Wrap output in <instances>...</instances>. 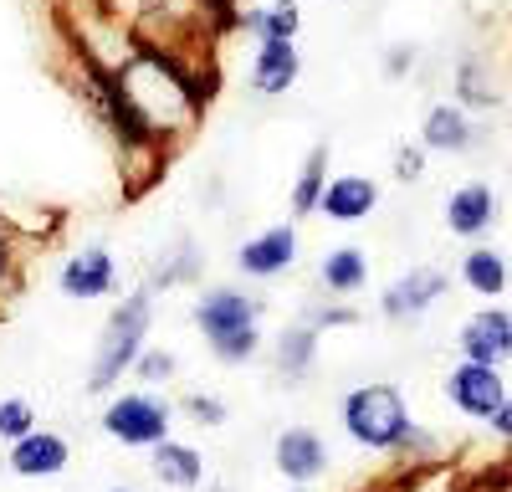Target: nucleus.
Masks as SVG:
<instances>
[{
	"instance_id": "nucleus-1",
	"label": "nucleus",
	"mask_w": 512,
	"mask_h": 492,
	"mask_svg": "<svg viewBox=\"0 0 512 492\" xmlns=\"http://www.w3.org/2000/svg\"><path fill=\"white\" fill-rule=\"evenodd\" d=\"M195 323L226 364L251 359L256 344H262L256 339V303L246 293H236V287H210V293L200 298V308H195Z\"/></svg>"
},
{
	"instance_id": "nucleus-2",
	"label": "nucleus",
	"mask_w": 512,
	"mask_h": 492,
	"mask_svg": "<svg viewBox=\"0 0 512 492\" xmlns=\"http://www.w3.org/2000/svg\"><path fill=\"white\" fill-rule=\"evenodd\" d=\"M344 421H349V436L374 446V451H390L410 436V421H405V405L390 385H369V390H354L349 405H344Z\"/></svg>"
},
{
	"instance_id": "nucleus-3",
	"label": "nucleus",
	"mask_w": 512,
	"mask_h": 492,
	"mask_svg": "<svg viewBox=\"0 0 512 492\" xmlns=\"http://www.w3.org/2000/svg\"><path fill=\"white\" fill-rule=\"evenodd\" d=\"M149 334V293H134L108 323V334H103V349H98V369H93V390H108L128 364L139 359V344Z\"/></svg>"
},
{
	"instance_id": "nucleus-4",
	"label": "nucleus",
	"mask_w": 512,
	"mask_h": 492,
	"mask_svg": "<svg viewBox=\"0 0 512 492\" xmlns=\"http://www.w3.org/2000/svg\"><path fill=\"white\" fill-rule=\"evenodd\" d=\"M103 426L128 446H159L164 431H169V410L149 395H123L103 410Z\"/></svg>"
},
{
	"instance_id": "nucleus-5",
	"label": "nucleus",
	"mask_w": 512,
	"mask_h": 492,
	"mask_svg": "<svg viewBox=\"0 0 512 492\" xmlns=\"http://www.w3.org/2000/svg\"><path fill=\"white\" fill-rule=\"evenodd\" d=\"M451 400L466 410V416H482L492 421L497 410H502V380H497V369L492 364H461L456 375H451Z\"/></svg>"
},
{
	"instance_id": "nucleus-6",
	"label": "nucleus",
	"mask_w": 512,
	"mask_h": 492,
	"mask_svg": "<svg viewBox=\"0 0 512 492\" xmlns=\"http://www.w3.org/2000/svg\"><path fill=\"white\" fill-rule=\"evenodd\" d=\"M292 257H297V231L292 226H272L262 236H251L236 252L241 272H251V277H277V272L292 267Z\"/></svg>"
},
{
	"instance_id": "nucleus-7",
	"label": "nucleus",
	"mask_w": 512,
	"mask_h": 492,
	"mask_svg": "<svg viewBox=\"0 0 512 492\" xmlns=\"http://www.w3.org/2000/svg\"><path fill=\"white\" fill-rule=\"evenodd\" d=\"M62 293L67 298H103L113 293V257L103 246H82V252L62 267Z\"/></svg>"
},
{
	"instance_id": "nucleus-8",
	"label": "nucleus",
	"mask_w": 512,
	"mask_h": 492,
	"mask_svg": "<svg viewBox=\"0 0 512 492\" xmlns=\"http://www.w3.org/2000/svg\"><path fill=\"white\" fill-rule=\"evenodd\" d=\"M374 200H379V185H374V180H364V175H344V180L323 185L318 211H328V221H364V216L374 211Z\"/></svg>"
},
{
	"instance_id": "nucleus-9",
	"label": "nucleus",
	"mask_w": 512,
	"mask_h": 492,
	"mask_svg": "<svg viewBox=\"0 0 512 492\" xmlns=\"http://www.w3.org/2000/svg\"><path fill=\"white\" fill-rule=\"evenodd\" d=\"M461 344L477 364H497L512 354V318L507 313H477L472 323L461 328Z\"/></svg>"
},
{
	"instance_id": "nucleus-10",
	"label": "nucleus",
	"mask_w": 512,
	"mask_h": 492,
	"mask_svg": "<svg viewBox=\"0 0 512 492\" xmlns=\"http://www.w3.org/2000/svg\"><path fill=\"white\" fill-rule=\"evenodd\" d=\"M492 216H497V200H492L487 185H461V190L446 200V226H451L456 236H482V231L492 226Z\"/></svg>"
},
{
	"instance_id": "nucleus-11",
	"label": "nucleus",
	"mask_w": 512,
	"mask_h": 492,
	"mask_svg": "<svg viewBox=\"0 0 512 492\" xmlns=\"http://www.w3.org/2000/svg\"><path fill=\"white\" fill-rule=\"evenodd\" d=\"M11 467L21 472V477H52V472H62L67 467V441L57 436V431H31V436H21L16 441V451H11Z\"/></svg>"
},
{
	"instance_id": "nucleus-12",
	"label": "nucleus",
	"mask_w": 512,
	"mask_h": 492,
	"mask_svg": "<svg viewBox=\"0 0 512 492\" xmlns=\"http://www.w3.org/2000/svg\"><path fill=\"white\" fill-rule=\"evenodd\" d=\"M441 293H446L441 272H410V277H400L390 293H384V313L390 318H415L420 308H431Z\"/></svg>"
},
{
	"instance_id": "nucleus-13",
	"label": "nucleus",
	"mask_w": 512,
	"mask_h": 492,
	"mask_svg": "<svg viewBox=\"0 0 512 492\" xmlns=\"http://www.w3.org/2000/svg\"><path fill=\"white\" fill-rule=\"evenodd\" d=\"M256 93H287L297 82V52L292 41H262L256 47V67H251Z\"/></svg>"
},
{
	"instance_id": "nucleus-14",
	"label": "nucleus",
	"mask_w": 512,
	"mask_h": 492,
	"mask_svg": "<svg viewBox=\"0 0 512 492\" xmlns=\"http://www.w3.org/2000/svg\"><path fill=\"white\" fill-rule=\"evenodd\" d=\"M323 441L313 436V431H287L282 441H277V467L287 472V477H297V482H308V477H318L323 472Z\"/></svg>"
},
{
	"instance_id": "nucleus-15",
	"label": "nucleus",
	"mask_w": 512,
	"mask_h": 492,
	"mask_svg": "<svg viewBox=\"0 0 512 492\" xmlns=\"http://www.w3.org/2000/svg\"><path fill=\"white\" fill-rule=\"evenodd\" d=\"M364 277H369V262H364L359 246H338V252L323 257V287L328 293H359Z\"/></svg>"
},
{
	"instance_id": "nucleus-16",
	"label": "nucleus",
	"mask_w": 512,
	"mask_h": 492,
	"mask_svg": "<svg viewBox=\"0 0 512 492\" xmlns=\"http://www.w3.org/2000/svg\"><path fill=\"white\" fill-rule=\"evenodd\" d=\"M425 144L431 149H466L472 144V123H466L461 108H431V118H425Z\"/></svg>"
},
{
	"instance_id": "nucleus-17",
	"label": "nucleus",
	"mask_w": 512,
	"mask_h": 492,
	"mask_svg": "<svg viewBox=\"0 0 512 492\" xmlns=\"http://www.w3.org/2000/svg\"><path fill=\"white\" fill-rule=\"evenodd\" d=\"M154 472H159L164 482H175V487H195V482H200V457H195L190 446L159 441V451H154Z\"/></svg>"
},
{
	"instance_id": "nucleus-18",
	"label": "nucleus",
	"mask_w": 512,
	"mask_h": 492,
	"mask_svg": "<svg viewBox=\"0 0 512 492\" xmlns=\"http://www.w3.org/2000/svg\"><path fill=\"white\" fill-rule=\"evenodd\" d=\"M461 277H466V287H472V293L492 298V293H502V287H507V262H502L497 252H487V246H482V252L466 257Z\"/></svg>"
},
{
	"instance_id": "nucleus-19",
	"label": "nucleus",
	"mask_w": 512,
	"mask_h": 492,
	"mask_svg": "<svg viewBox=\"0 0 512 492\" xmlns=\"http://www.w3.org/2000/svg\"><path fill=\"white\" fill-rule=\"evenodd\" d=\"M323 170H328V149H313L308 164H303V175H297V185H292V211L297 216L318 211V200H323Z\"/></svg>"
},
{
	"instance_id": "nucleus-20",
	"label": "nucleus",
	"mask_w": 512,
	"mask_h": 492,
	"mask_svg": "<svg viewBox=\"0 0 512 492\" xmlns=\"http://www.w3.org/2000/svg\"><path fill=\"white\" fill-rule=\"evenodd\" d=\"M246 26L262 36V41H292V31H297V6H292V0H277L272 11H251Z\"/></svg>"
},
{
	"instance_id": "nucleus-21",
	"label": "nucleus",
	"mask_w": 512,
	"mask_h": 492,
	"mask_svg": "<svg viewBox=\"0 0 512 492\" xmlns=\"http://www.w3.org/2000/svg\"><path fill=\"white\" fill-rule=\"evenodd\" d=\"M277 354H282V369L297 380V375L313 364V328H287L282 344H277Z\"/></svg>"
},
{
	"instance_id": "nucleus-22",
	"label": "nucleus",
	"mask_w": 512,
	"mask_h": 492,
	"mask_svg": "<svg viewBox=\"0 0 512 492\" xmlns=\"http://www.w3.org/2000/svg\"><path fill=\"white\" fill-rule=\"evenodd\" d=\"M0 436H31V405L26 400H6L0 405Z\"/></svg>"
},
{
	"instance_id": "nucleus-23",
	"label": "nucleus",
	"mask_w": 512,
	"mask_h": 492,
	"mask_svg": "<svg viewBox=\"0 0 512 492\" xmlns=\"http://www.w3.org/2000/svg\"><path fill=\"white\" fill-rule=\"evenodd\" d=\"M139 375L144 380H169V375H175V354H144L139 359Z\"/></svg>"
},
{
	"instance_id": "nucleus-24",
	"label": "nucleus",
	"mask_w": 512,
	"mask_h": 492,
	"mask_svg": "<svg viewBox=\"0 0 512 492\" xmlns=\"http://www.w3.org/2000/svg\"><path fill=\"white\" fill-rule=\"evenodd\" d=\"M190 410H195V421H210V426H221V421H226V410H221L216 400H205V395L190 400Z\"/></svg>"
},
{
	"instance_id": "nucleus-25",
	"label": "nucleus",
	"mask_w": 512,
	"mask_h": 492,
	"mask_svg": "<svg viewBox=\"0 0 512 492\" xmlns=\"http://www.w3.org/2000/svg\"><path fill=\"white\" fill-rule=\"evenodd\" d=\"M395 170H400L405 180H415V175H420V154H415V149H400V164H395Z\"/></svg>"
},
{
	"instance_id": "nucleus-26",
	"label": "nucleus",
	"mask_w": 512,
	"mask_h": 492,
	"mask_svg": "<svg viewBox=\"0 0 512 492\" xmlns=\"http://www.w3.org/2000/svg\"><path fill=\"white\" fill-rule=\"evenodd\" d=\"M492 421H497V431H502V436L512 441V400H502V410H497V416H492Z\"/></svg>"
},
{
	"instance_id": "nucleus-27",
	"label": "nucleus",
	"mask_w": 512,
	"mask_h": 492,
	"mask_svg": "<svg viewBox=\"0 0 512 492\" xmlns=\"http://www.w3.org/2000/svg\"><path fill=\"white\" fill-rule=\"evenodd\" d=\"M0 272H6V241H0Z\"/></svg>"
},
{
	"instance_id": "nucleus-28",
	"label": "nucleus",
	"mask_w": 512,
	"mask_h": 492,
	"mask_svg": "<svg viewBox=\"0 0 512 492\" xmlns=\"http://www.w3.org/2000/svg\"><path fill=\"white\" fill-rule=\"evenodd\" d=\"M118 492H123V487H118Z\"/></svg>"
}]
</instances>
